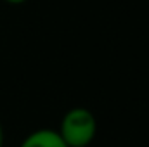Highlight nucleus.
Returning a JSON list of instances; mask_svg holds the SVG:
<instances>
[{"mask_svg":"<svg viewBox=\"0 0 149 147\" xmlns=\"http://www.w3.org/2000/svg\"><path fill=\"white\" fill-rule=\"evenodd\" d=\"M59 135L68 147H88L97 133V119L87 107H73L61 119Z\"/></svg>","mask_w":149,"mask_h":147,"instance_id":"nucleus-1","label":"nucleus"},{"mask_svg":"<svg viewBox=\"0 0 149 147\" xmlns=\"http://www.w3.org/2000/svg\"><path fill=\"white\" fill-rule=\"evenodd\" d=\"M19 147H68L61 139L57 130L52 128H40L26 135Z\"/></svg>","mask_w":149,"mask_h":147,"instance_id":"nucleus-2","label":"nucleus"},{"mask_svg":"<svg viewBox=\"0 0 149 147\" xmlns=\"http://www.w3.org/2000/svg\"><path fill=\"white\" fill-rule=\"evenodd\" d=\"M3 142H5V132H3V125L0 121V147H3Z\"/></svg>","mask_w":149,"mask_h":147,"instance_id":"nucleus-3","label":"nucleus"},{"mask_svg":"<svg viewBox=\"0 0 149 147\" xmlns=\"http://www.w3.org/2000/svg\"><path fill=\"white\" fill-rule=\"evenodd\" d=\"M3 2H7V3H12V5H19V3H24L26 0H3Z\"/></svg>","mask_w":149,"mask_h":147,"instance_id":"nucleus-4","label":"nucleus"}]
</instances>
